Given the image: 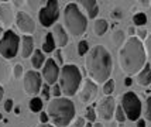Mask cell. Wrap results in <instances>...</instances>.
Returning a JSON list of instances; mask_svg holds the SVG:
<instances>
[{
    "label": "cell",
    "mask_w": 151,
    "mask_h": 127,
    "mask_svg": "<svg viewBox=\"0 0 151 127\" xmlns=\"http://www.w3.org/2000/svg\"><path fill=\"white\" fill-rule=\"evenodd\" d=\"M85 127H93V123H86Z\"/></svg>",
    "instance_id": "48"
},
{
    "label": "cell",
    "mask_w": 151,
    "mask_h": 127,
    "mask_svg": "<svg viewBox=\"0 0 151 127\" xmlns=\"http://www.w3.org/2000/svg\"><path fill=\"white\" fill-rule=\"evenodd\" d=\"M14 14H13V7L10 3H0V21L4 26H10L13 23Z\"/></svg>",
    "instance_id": "15"
},
{
    "label": "cell",
    "mask_w": 151,
    "mask_h": 127,
    "mask_svg": "<svg viewBox=\"0 0 151 127\" xmlns=\"http://www.w3.org/2000/svg\"><path fill=\"white\" fill-rule=\"evenodd\" d=\"M133 23L136 24L137 27H144L147 24V16L144 13H136L133 16Z\"/></svg>",
    "instance_id": "25"
},
{
    "label": "cell",
    "mask_w": 151,
    "mask_h": 127,
    "mask_svg": "<svg viewBox=\"0 0 151 127\" xmlns=\"http://www.w3.org/2000/svg\"><path fill=\"white\" fill-rule=\"evenodd\" d=\"M30 110L34 112V113H41V110H42V99H40V98H33L31 100H30Z\"/></svg>",
    "instance_id": "24"
},
{
    "label": "cell",
    "mask_w": 151,
    "mask_h": 127,
    "mask_svg": "<svg viewBox=\"0 0 151 127\" xmlns=\"http://www.w3.org/2000/svg\"><path fill=\"white\" fill-rule=\"evenodd\" d=\"M51 34H52L55 44H57V47H59V50L64 48L68 44V34H66L65 28L61 26V24H55L52 27V33Z\"/></svg>",
    "instance_id": "14"
},
{
    "label": "cell",
    "mask_w": 151,
    "mask_h": 127,
    "mask_svg": "<svg viewBox=\"0 0 151 127\" xmlns=\"http://www.w3.org/2000/svg\"><path fill=\"white\" fill-rule=\"evenodd\" d=\"M116 112V100L113 96H105L103 99H100L96 107V113L102 120L109 121L114 116Z\"/></svg>",
    "instance_id": "10"
},
{
    "label": "cell",
    "mask_w": 151,
    "mask_h": 127,
    "mask_svg": "<svg viewBox=\"0 0 151 127\" xmlns=\"http://www.w3.org/2000/svg\"><path fill=\"white\" fill-rule=\"evenodd\" d=\"M113 89H114V80L109 79L105 85H103V93H105V96H110L113 92Z\"/></svg>",
    "instance_id": "29"
},
{
    "label": "cell",
    "mask_w": 151,
    "mask_h": 127,
    "mask_svg": "<svg viewBox=\"0 0 151 127\" xmlns=\"http://www.w3.org/2000/svg\"><path fill=\"white\" fill-rule=\"evenodd\" d=\"M23 72H24V69H23V65L21 64H16L13 68V76L16 79H20L21 76H23Z\"/></svg>",
    "instance_id": "30"
},
{
    "label": "cell",
    "mask_w": 151,
    "mask_h": 127,
    "mask_svg": "<svg viewBox=\"0 0 151 127\" xmlns=\"http://www.w3.org/2000/svg\"><path fill=\"white\" fill-rule=\"evenodd\" d=\"M38 127H54V126H51V124H48V123H47V124H40Z\"/></svg>",
    "instance_id": "46"
},
{
    "label": "cell",
    "mask_w": 151,
    "mask_h": 127,
    "mask_svg": "<svg viewBox=\"0 0 151 127\" xmlns=\"http://www.w3.org/2000/svg\"><path fill=\"white\" fill-rule=\"evenodd\" d=\"M55 47H57V44H55V40H54L52 34L48 33L45 35L44 42H42V51L47 54H50V52H52V51H55Z\"/></svg>",
    "instance_id": "22"
},
{
    "label": "cell",
    "mask_w": 151,
    "mask_h": 127,
    "mask_svg": "<svg viewBox=\"0 0 151 127\" xmlns=\"http://www.w3.org/2000/svg\"><path fill=\"white\" fill-rule=\"evenodd\" d=\"M47 114L54 127H68L75 119V105L68 98H54L48 102Z\"/></svg>",
    "instance_id": "3"
},
{
    "label": "cell",
    "mask_w": 151,
    "mask_h": 127,
    "mask_svg": "<svg viewBox=\"0 0 151 127\" xmlns=\"http://www.w3.org/2000/svg\"><path fill=\"white\" fill-rule=\"evenodd\" d=\"M150 6H151V4H150Z\"/></svg>",
    "instance_id": "49"
},
{
    "label": "cell",
    "mask_w": 151,
    "mask_h": 127,
    "mask_svg": "<svg viewBox=\"0 0 151 127\" xmlns=\"http://www.w3.org/2000/svg\"><path fill=\"white\" fill-rule=\"evenodd\" d=\"M82 83V74L76 65L68 64L61 68V78H59V86L62 95L65 98H71L79 92V86Z\"/></svg>",
    "instance_id": "5"
},
{
    "label": "cell",
    "mask_w": 151,
    "mask_h": 127,
    "mask_svg": "<svg viewBox=\"0 0 151 127\" xmlns=\"http://www.w3.org/2000/svg\"><path fill=\"white\" fill-rule=\"evenodd\" d=\"M20 48V37L14 33L13 30L4 31L3 37L0 38V55L4 60L14 58Z\"/></svg>",
    "instance_id": "6"
},
{
    "label": "cell",
    "mask_w": 151,
    "mask_h": 127,
    "mask_svg": "<svg viewBox=\"0 0 151 127\" xmlns=\"http://www.w3.org/2000/svg\"><path fill=\"white\" fill-rule=\"evenodd\" d=\"M129 34H130V35H134V34H136V30H134V28H133V27H130V28H129Z\"/></svg>",
    "instance_id": "44"
},
{
    "label": "cell",
    "mask_w": 151,
    "mask_h": 127,
    "mask_svg": "<svg viewBox=\"0 0 151 127\" xmlns=\"http://www.w3.org/2000/svg\"><path fill=\"white\" fill-rule=\"evenodd\" d=\"M3 34H4V33H3V28H1V27H0V38H1V37H3Z\"/></svg>",
    "instance_id": "47"
},
{
    "label": "cell",
    "mask_w": 151,
    "mask_h": 127,
    "mask_svg": "<svg viewBox=\"0 0 151 127\" xmlns=\"http://www.w3.org/2000/svg\"><path fill=\"white\" fill-rule=\"evenodd\" d=\"M85 117L86 120L89 121V123H95L96 120V117H98V113H96V110H95V107L93 106H88L85 110Z\"/></svg>",
    "instance_id": "26"
},
{
    "label": "cell",
    "mask_w": 151,
    "mask_h": 127,
    "mask_svg": "<svg viewBox=\"0 0 151 127\" xmlns=\"http://www.w3.org/2000/svg\"><path fill=\"white\" fill-rule=\"evenodd\" d=\"M132 83H133V79H132V78H126V79H124V85H126V86H130Z\"/></svg>",
    "instance_id": "42"
},
{
    "label": "cell",
    "mask_w": 151,
    "mask_h": 127,
    "mask_svg": "<svg viewBox=\"0 0 151 127\" xmlns=\"http://www.w3.org/2000/svg\"><path fill=\"white\" fill-rule=\"evenodd\" d=\"M136 127H145V119H138Z\"/></svg>",
    "instance_id": "41"
},
{
    "label": "cell",
    "mask_w": 151,
    "mask_h": 127,
    "mask_svg": "<svg viewBox=\"0 0 151 127\" xmlns=\"http://www.w3.org/2000/svg\"><path fill=\"white\" fill-rule=\"evenodd\" d=\"M145 120L151 121V96L147 98V106H145Z\"/></svg>",
    "instance_id": "32"
},
{
    "label": "cell",
    "mask_w": 151,
    "mask_h": 127,
    "mask_svg": "<svg viewBox=\"0 0 151 127\" xmlns=\"http://www.w3.org/2000/svg\"><path fill=\"white\" fill-rule=\"evenodd\" d=\"M144 51H145V55L148 57V58H151V35H148L147 38L144 40Z\"/></svg>",
    "instance_id": "31"
},
{
    "label": "cell",
    "mask_w": 151,
    "mask_h": 127,
    "mask_svg": "<svg viewBox=\"0 0 151 127\" xmlns=\"http://www.w3.org/2000/svg\"><path fill=\"white\" fill-rule=\"evenodd\" d=\"M42 86V79H41V75L37 71H27L24 76H23V88H24V92L30 96L38 95L40 89Z\"/></svg>",
    "instance_id": "9"
},
{
    "label": "cell",
    "mask_w": 151,
    "mask_h": 127,
    "mask_svg": "<svg viewBox=\"0 0 151 127\" xmlns=\"http://www.w3.org/2000/svg\"><path fill=\"white\" fill-rule=\"evenodd\" d=\"M13 103L14 102L12 100V99H7V100L4 102V110H6L7 113H9V112H12V109H13Z\"/></svg>",
    "instance_id": "39"
},
{
    "label": "cell",
    "mask_w": 151,
    "mask_h": 127,
    "mask_svg": "<svg viewBox=\"0 0 151 127\" xmlns=\"http://www.w3.org/2000/svg\"><path fill=\"white\" fill-rule=\"evenodd\" d=\"M89 44H88V41L85 40H82V41H79V44H78V54L81 55V57H83V55H86V54L89 52Z\"/></svg>",
    "instance_id": "28"
},
{
    "label": "cell",
    "mask_w": 151,
    "mask_h": 127,
    "mask_svg": "<svg viewBox=\"0 0 151 127\" xmlns=\"http://www.w3.org/2000/svg\"><path fill=\"white\" fill-rule=\"evenodd\" d=\"M81 6L86 10L88 19H91V20L95 21L96 16L99 14V4L98 3H96L95 0H83V1H81Z\"/></svg>",
    "instance_id": "16"
},
{
    "label": "cell",
    "mask_w": 151,
    "mask_h": 127,
    "mask_svg": "<svg viewBox=\"0 0 151 127\" xmlns=\"http://www.w3.org/2000/svg\"><path fill=\"white\" fill-rule=\"evenodd\" d=\"M85 67L91 79L95 80V83L105 85L106 82L110 79V75H112V55L106 50V47L95 45L86 54Z\"/></svg>",
    "instance_id": "2"
},
{
    "label": "cell",
    "mask_w": 151,
    "mask_h": 127,
    "mask_svg": "<svg viewBox=\"0 0 151 127\" xmlns=\"http://www.w3.org/2000/svg\"><path fill=\"white\" fill-rule=\"evenodd\" d=\"M16 26L21 33L28 35V37L35 31V21L26 11H17V14H16Z\"/></svg>",
    "instance_id": "11"
},
{
    "label": "cell",
    "mask_w": 151,
    "mask_h": 127,
    "mask_svg": "<svg viewBox=\"0 0 151 127\" xmlns=\"http://www.w3.org/2000/svg\"><path fill=\"white\" fill-rule=\"evenodd\" d=\"M45 64V58H44V54L41 52L40 50H35L31 55V65H33L35 69H40L41 67H44Z\"/></svg>",
    "instance_id": "21"
},
{
    "label": "cell",
    "mask_w": 151,
    "mask_h": 127,
    "mask_svg": "<svg viewBox=\"0 0 151 127\" xmlns=\"http://www.w3.org/2000/svg\"><path fill=\"white\" fill-rule=\"evenodd\" d=\"M50 98H51L50 85H44V86H42V99H44V100H48V102H50Z\"/></svg>",
    "instance_id": "34"
},
{
    "label": "cell",
    "mask_w": 151,
    "mask_h": 127,
    "mask_svg": "<svg viewBox=\"0 0 151 127\" xmlns=\"http://www.w3.org/2000/svg\"><path fill=\"white\" fill-rule=\"evenodd\" d=\"M122 107L126 117L132 121H137L141 114V102L134 92H126L122 98Z\"/></svg>",
    "instance_id": "7"
},
{
    "label": "cell",
    "mask_w": 151,
    "mask_h": 127,
    "mask_svg": "<svg viewBox=\"0 0 151 127\" xmlns=\"http://www.w3.org/2000/svg\"><path fill=\"white\" fill-rule=\"evenodd\" d=\"M147 55L144 51L143 42L137 37H130L120 48L119 52V64L122 72L130 78L133 75H138L145 67Z\"/></svg>",
    "instance_id": "1"
},
{
    "label": "cell",
    "mask_w": 151,
    "mask_h": 127,
    "mask_svg": "<svg viewBox=\"0 0 151 127\" xmlns=\"http://www.w3.org/2000/svg\"><path fill=\"white\" fill-rule=\"evenodd\" d=\"M114 117H116V121H119V123H123V121H126V113L124 110H123V107H122V105H119V106H116V112H114Z\"/></svg>",
    "instance_id": "27"
},
{
    "label": "cell",
    "mask_w": 151,
    "mask_h": 127,
    "mask_svg": "<svg viewBox=\"0 0 151 127\" xmlns=\"http://www.w3.org/2000/svg\"><path fill=\"white\" fill-rule=\"evenodd\" d=\"M93 127H103V124L99 123V121H95V123H93Z\"/></svg>",
    "instance_id": "45"
},
{
    "label": "cell",
    "mask_w": 151,
    "mask_h": 127,
    "mask_svg": "<svg viewBox=\"0 0 151 127\" xmlns=\"http://www.w3.org/2000/svg\"><path fill=\"white\" fill-rule=\"evenodd\" d=\"M112 16L114 17V19H122V17H123V11H122V9H120V7H116V9H113Z\"/></svg>",
    "instance_id": "37"
},
{
    "label": "cell",
    "mask_w": 151,
    "mask_h": 127,
    "mask_svg": "<svg viewBox=\"0 0 151 127\" xmlns=\"http://www.w3.org/2000/svg\"><path fill=\"white\" fill-rule=\"evenodd\" d=\"M85 126H86L85 117H76L72 124V127H85Z\"/></svg>",
    "instance_id": "35"
},
{
    "label": "cell",
    "mask_w": 151,
    "mask_h": 127,
    "mask_svg": "<svg viewBox=\"0 0 151 127\" xmlns=\"http://www.w3.org/2000/svg\"><path fill=\"white\" fill-rule=\"evenodd\" d=\"M55 58H57V61H58L59 65H62V64H64V55H62V52H61V50H58V51L55 52Z\"/></svg>",
    "instance_id": "40"
},
{
    "label": "cell",
    "mask_w": 151,
    "mask_h": 127,
    "mask_svg": "<svg viewBox=\"0 0 151 127\" xmlns=\"http://www.w3.org/2000/svg\"><path fill=\"white\" fill-rule=\"evenodd\" d=\"M42 76L45 79L47 85H55V82L59 78V67L52 58H48L42 67Z\"/></svg>",
    "instance_id": "13"
},
{
    "label": "cell",
    "mask_w": 151,
    "mask_h": 127,
    "mask_svg": "<svg viewBox=\"0 0 151 127\" xmlns=\"http://www.w3.org/2000/svg\"><path fill=\"white\" fill-rule=\"evenodd\" d=\"M34 52V41L31 37L28 35H23L21 38V57L23 58H28L30 55Z\"/></svg>",
    "instance_id": "17"
},
{
    "label": "cell",
    "mask_w": 151,
    "mask_h": 127,
    "mask_svg": "<svg viewBox=\"0 0 151 127\" xmlns=\"http://www.w3.org/2000/svg\"><path fill=\"white\" fill-rule=\"evenodd\" d=\"M137 38L140 41L141 40H145V38H147V37H148V35H147V30H145L144 27H138V30H137Z\"/></svg>",
    "instance_id": "33"
},
{
    "label": "cell",
    "mask_w": 151,
    "mask_h": 127,
    "mask_svg": "<svg viewBox=\"0 0 151 127\" xmlns=\"http://www.w3.org/2000/svg\"><path fill=\"white\" fill-rule=\"evenodd\" d=\"M59 19V4L58 1L51 0L47 1L38 11V20L42 27H54Z\"/></svg>",
    "instance_id": "8"
},
{
    "label": "cell",
    "mask_w": 151,
    "mask_h": 127,
    "mask_svg": "<svg viewBox=\"0 0 151 127\" xmlns=\"http://www.w3.org/2000/svg\"><path fill=\"white\" fill-rule=\"evenodd\" d=\"M64 26L72 37L83 35L88 28V19L76 3H68L64 9Z\"/></svg>",
    "instance_id": "4"
},
{
    "label": "cell",
    "mask_w": 151,
    "mask_h": 127,
    "mask_svg": "<svg viewBox=\"0 0 151 127\" xmlns=\"http://www.w3.org/2000/svg\"><path fill=\"white\" fill-rule=\"evenodd\" d=\"M3 95H4V89H3V86L0 85V102H1V99H3Z\"/></svg>",
    "instance_id": "43"
},
{
    "label": "cell",
    "mask_w": 151,
    "mask_h": 127,
    "mask_svg": "<svg viewBox=\"0 0 151 127\" xmlns=\"http://www.w3.org/2000/svg\"><path fill=\"white\" fill-rule=\"evenodd\" d=\"M51 93H52L55 98H61V93H62V90H61V86L55 83V85L52 86V90H51Z\"/></svg>",
    "instance_id": "36"
},
{
    "label": "cell",
    "mask_w": 151,
    "mask_h": 127,
    "mask_svg": "<svg viewBox=\"0 0 151 127\" xmlns=\"http://www.w3.org/2000/svg\"><path fill=\"white\" fill-rule=\"evenodd\" d=\"M48 120H50V117H48L47 112H41L40 113V121H41V124H47Z\"/></svg>",
    "instance_id": "38"
},
{
    "label": "cell",
    "mask_w": 151,
    "mask_h": 127,
    "mask_svg": "<svg viewBox=\"0 0 151 127\" xmlns=\"http://www.w3.org/2000/svg\"><path fill=\"white\" fill-rule=\"evenodd\" d=\"M109 28V23L105 20V19H96L93 21V26H92V30H93V34L96 37H102L103 34L107 31Z\"/></svg>",
    "instance_id": "19"
},
{
    "label": "cell",
    "mask_w": 151,
    "mask_h": 127,
    "mask_svg": "<svg viewBox=\"0 0 151 127\" xmlns=\"http://www.w3.org/2000/svg\"><path fill=\"white\" fill-rule=\"evenodd\" d=\"M112 41H113V44H114V47L122 48L123 45H124V42L127 41L126 40L124 31H122V30H116V31L113 33V35H112Z\"/></svg>",
    "instance_id": "23"
},
{
    "label": "cell",
    "mask_w": 151,
    "mask_h": 127,
    "mask_svg": "<svg viewBox=\"0 0 151 127\" xmlns=\"http://www.w3.org/2000/svg\"><path fill=\"white\" fill-rule=\"evenodd\" d=\"M96 96H98V85L92 79H85L83 86L79 90V100L83 105H89L96 99Z\"/></svg>",
    "instance_id": "12"
},
{
    "label": "cell",
    "mask_w": 151,
    "mask_h": 127,
    "mask_svg": "<svg viewBox=\"0 0 151 127\" xmlns=\"http://www.w3.org/2000/svg\"><path fill=\"white\" fill-rule=\"evenodd\" d=\"M12 74V68L9 65V62L0 58V83H6L10 79Z\"/></svg>",
    "instance_id": "20"
},
{
    "label": "cell",
    "mask_w": 151,
    "mask_h": 127,
    "mask_svg": "<svg viewBox=\"0 0 151 127\" xmlns=\"http://www.w3.org/2000/svg\"><path fill=\"white\" fill-rule=\"evenodd\" d=\"M137 82H138V85H141V86L151 85V65L150 64H145L143 71L137 75Z\"/></svg>",
    "instance_id": "18"
}]
</instances>
